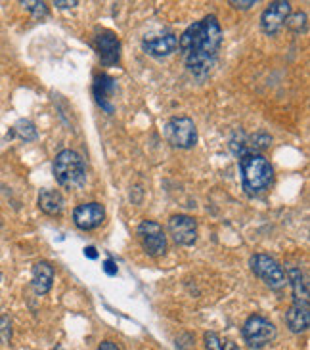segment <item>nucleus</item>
Wrapping results in <instances>:
<instances>
[{
	"label": "nucleus",
	"mask_w": 310,
	"mask_h": 350,
	"mask_svg": "<svg viewBox=\"0 0 310 350\" xmlns=\"http://www.w3.org/2000/svg\"><path fill=\"white\" fill-rule=\"evenodd\" d=\"M222 46V29L216 16H205L194 21L179 37V50L186 69L198 79H205L216 66L218 50Z\"/></svg>",
	"instance_id": "f257e3e1"
},
{
	"label": "nucleus",
	"mask_w": 310,
	"mask_h": 350,
	"mask_svg": "<svg viewBox=\"0 0 310 350\" xmlns=\"http://www.w3.org/2000/svg\"><path fill=\"white\" fill-rule=\"evenodd\" d=\"M240 178L247 196H259L272 186L274 167L263 153L240 157Z\"/></svg>",
	"instance_id": "f03ea898"
},
{
	"label": "nucleus",
	"mask_w": 310,
	"mask_h": 350,
	"mask_svg": "<svg viewBox=\"0 0 310 350\" xmlns=\"http://www.w3.org/2000/svg\"><path fill=\"white\" fill-rule=\"evenodd\" d=\"M52 172L62 188L79 189L86 184L85 159L73 150H62L57 153L52 163Z\"/></svg>",
	"instance_id": "7ed1b4c3"
},
{
	"label": "nucleus",
	"mask_w": 310,
	"mask_h": 350,
	"mask_svg": "<svg viewBox=\"0 0 310 350\" xmlns=\"http://www.w3.org/2000/svg\"><path fill=\"white\" fill-rule=\"evenodd\" d=\"M242 337L249 349L261 350L276 339V325L261 314H253L245 320Z\"/></svg>",
	"instance_id": "20e7f679"
},
{
	"label": "nucleus",
	"mask_w": 310,
	"mask_h": 350,
	"mask_svg": "<svg viewBox=\"0 0 310 350\" xmlns=\"http://www.w3.org/2000/svg\"><path fill=\"white\" fill-rule=\"evenodd\" d=\"M249 268L261 282H264L266 287L270 289H282L283 285L287 284V278H285V272L280 266V262L272 258L270 255H264V253H257V255H251L249 258Z\"/></svg>",
	"instance_id": "39448f33"
},
{
	"label": "nucleus",
	"mask_w": 310,
	"mask_h": 350,
	"mask_svg": "<svg viewBox=\"0 0 310 350\" xmlns=\"http://www.w3.org/2000/svg\"><path fill=\"white\" fill-rule=\"evenodd\" d=\"M136 236L140 239V245L144 253L151 258H159L167 253V234L155 220H142L136 228Z\"/></svg>",
	"instance_id": "423d86ee"
},
{
	"label": "nucleus",
	"mask_w": 310,
	"mask_h": 350,
	"mask_svg": "<svg viewBox=\"0 0 310 350\" xmlns=\"http://www.w3.org/2000/svg\"><path fill=\"white\" fill-rule=\"evenodd\" d=\"M165 138L172 148L192 150L198 144V126L190 117H172L165 124Z\"/></svg>",
	"instance_id": "0eeeda50"
},
{
	"label": "nucleus",
	"mask_w": 310,
	"mask_h": 350,
	"mask_svg": "<svg viewBox=\"0 0 310 350\" xmlns=\"http://www.w3.org/2000/svg\"><path fill=\"white\" fill-rule=\"evenodd\" d=\"M94 48L100 56L102 66L112 67L119 64L121 59V40L109 29H96Z\"/></svg>",
	"instance_id": "6e6552de"
},
{
	"label": "nucleus",
	"mask_w": 310,
	"mask_h": 350,
	"mask_svg": "<svg viewBox=\"0 0 310 350\" xmlns=\"http://www.w3.org/2000/svg\"><path fill=\"white\" fill-rule=\"evenodd\" d=\"M289 16H292V4L289 2H285V0L270 2L261 14V29L268 37H274L282 31Z\"/></svg>",
	"instance_id": "1a4fd4ad"
},
{
	"label": "nucleus",
	"mask_w": 310,
	"mask_h": 350,
	"mask_svg": "<svg viewBox=\"0 0 310 350\" xmlns=\"http://www.w3.org/2000/svg\"><path fill=\"white\" fill-rule=\"evenodd\" d=\"M270 144H272V136H268L266 133L245 134L240 131L230 138V150L237 157H244V155H251V153H261L266 148H270Z\"/></svg>",
	"instance_id": "9d476101"
},
{
	"label": "nucleus",
	"mask_w": 310,
	"mask_h": 350,
	"mask_svg": "<svg viewBox=\"0 0 310 350\" xmlns=\"http://www.w3.org/2000/svg\"><path fill=\"white\" fill-rule=\"evenodd\" d=\"M167 228L177 245L192 247L198 241V222L190 215H172Z\"/></svg>",
	"instance_id": "9b49d317"
},
{
	"label": "nucleus",
	"mask_w": 310,
	"mask_h": 350,
	"mask_svg": "<svg viewBox=\"0 0 310 350\" xmlns=\"http://www.w3.org/2000/svg\"><path fill=\"white\" fill-rule=\"evenodd\" d=\"M73 222L79 230H85V232L96 230L105 222V208L98 201L81 203L73 208Z\"/></svg>",
	"instance_id": "f8f14e48"
},
{
	"label": "nucleus",
	"mask_w": 310,
	"mask_h": 350,
	"mask_svg": "<svg viewBox=\"0 0 310 350\" xmlns=\"http://www.w3.org/2000/svg\"><path fill=\"white\" fill-rule=\"evenodd\" d=\"M142 50L151 57H169L179 50V37L172 33L165 35H151L142 40Z\"/></svg>",
	"instance_id": "ddd939ff"
},
{
	"label": "nucleus",
	"mask_w": 310,
	"mask_h": 350,
	"mask_svg": "<svg viewBox=\"0 0 310 350\" xmlns=\"http://www.w3.org/2000/svg\"><path fill=\"white\" fill-rule=\"evenodd\" d=\"M54 266L50 265L48 260H38L33 265L31 270V287L37 295H47L52 285H54Z\"/></svg>",
	"instance_id": "4468645a"
},
{
	"label": "nucleus",
	"mask_w": 310,
	"mask_h": 350,
	"mask_svg": "<svg viewBox=\"0 0 310 350\" xmlns=\"http://www.w3.org/2000/svg\"><path fill=\"white\" fill-rule=\"evenodd\" d=\"M285 323L292 333H305L310 327V303L293 301L289 310L285 312Z\"/></svg>",
	"instance_id": "2eb2a0df"
},
{
	"label": "nucleus",
	"mask_w": 310,
	"mask_h": 350,
	"mask_svg": "<svg viewBox=\"0 0 310 350\" xmlns=\"http://www.w3.org/2000/svg\"><path fill=\"white\" fill-rule=\"evenodd\" d=\"M115 88H117V83H115V79L109 75H98L94 79V86H92V90H94V98L98 105L105 109L107 113H112L113 111V104H112V98L115 94Z\"/></svg>",
	"instance_id": "dca6fc26"
},
{
	"label": "nucleus",
	"mask_w": 310,
	"mask_h": 350,
	"mask_svg": "<svg viewBox=\"0 0 310 350\" xmlns=\"http://www.w3.org/2000/svg\"><path fill=\"white\" fill-rule=\"evenodd\" d=\"M38 208L48 215V217H57V215H62V211L66 207V199L64 196L57 191V189H40L38 191Z\"/></svg>",
	"instance_id": "f3484780"
},
{
	"label": "nucleus",
	"mask_w": 310,
	"mask_h": 350,
	"mask_svg": "<svg viewBox=\"0 0 310 350\" xmlns=\"http://www.w3.org/2000/svg\"><path fill=\"white\" fill-rule=\"evenodd\" d=\"M287 282H289V285H292L293 301L310 303L309 282H307V275H305V272H302L301 268H297V266H289V268H287Z\"/></svg>",
	"instance_id": "a211bd4d"
},
{
	"label": "nucleus",
	"mask_w": 310,
	"mask_h": 350,
	"mask_svg": "<svg viewBox=\"0 0 310 350\" xmlns=\"http://www.w3.org/2000/svg\"><path fill=\"white\" fill-rule=\"evenodd\" d=\"M203 342H205L207 350H240V347H237L234 341L224 339V337H220L218 333L213 332H209L203 335Z\"/></svg>",
	"instance_id": "6ab92c4d"
},
{
	"label": "nucleus",
	"mask_w": 310,
	"mask_h": 350,
	"mask_svg": "<svg viewBox=\"0 0 310 350\" xmlns=\"http://www.w3.org/2000/svg\"><path fill=\"white\" fill-rule=\"evenodd\" d=\"M14 129H16V134H18L21 140H25V142L37 140V126H35L33 121H29V119H19Z\"/></svg>",
	"instance_id": "aec40b11"
},
{
	"label": "nucleus",
	"mask_w": 310,
	"mask_h": 350,
	"mask_svg": "<svg viewBox=\"0 0 310 350\" xmlns=\"http://www.w3.org/2000/svg\"><path fill=\"white\" fill-rule=\"evenodd\" d=\"M19 4L27 10V12H31V14H33V18H37V19L48 18V14H50V12H48L47 2H38V0H21Z\"/></svg>",
	"instance_id": "412c9836"
},
{
	"label": "nucleus",
	"mask_w": 310,
	"mask_h": 350,
	"mask_svg": "<svg viewBox=\"0 0 310 350\" xmlns=\"http://www.w3.org/2000/svg\"><path fill=\"white\" fill-rule=\"evenodd\" d=\"M285 25H289V29H293L295 33H301V31L307 29V14L299 12V14H295V16H289Z\"/></svg>",
	"instance_id": "4be33fe9"
},
{
	"label": "nucleus",
	"mask_w": 310,
	"mask_h": 350,
	"mask_svg": "<svg viewBox=\"0 0 310 350\" xmlns=\"http://www.w3.org/2000/svg\"><path fill=\"white\" fill-rule=\"evenodd\" d=\"M12 341V320L8 316H0V342L8 345Z\"/></svg>",
	"instance_id": "5701e85b"
},
{
	"label": "nucleus",
	"mask_w": 310,
	"mask_h": 350,
	"mask_svg": "<svg viewBox=\"0 0 310 350\" xmlns=\"http://www.w3.org/2000/svg\"><path fill=\"white\" fill-rule=\"evenodd\" d=\"M102 270L105 272L107 275H117V272H119V266H117V262L113 260V258H105L102 262Z\"/></svg>",
	"instance_id": "b1692460"
},
{
	"label": "nucleus",
	"mask_w": 310,
	"mask_h": 350,
	"mask_svg": "<svg viewBox=\"0 0 310 350\" xmlns=\"http://www.w3.org/2000/svg\"><path fill=\"white\" fill-rule=\"evenodd\" d=\"M228 4H230V6H232V8H235V10H249L251 6H255V0H247V2H237V0H230Z\"/></svg>",
	"instance_id": "393cba45"
},
{
	"label": "nucleus",
	"mask_w": 310,
	"mask_h": 350,
	"mask_svg": "<svg viewBox=\"0 0 310 350\" xmlns=\"http://www.w3.org/2000/svg\"><path fill=\"white\" fill-rule=\"evenodd\" d=\"M54 6H57V8H62V10L75 8V6H79V0H71V2H62V0H54Z\"/></svg>",
	"instance_id": "a878e982"
},
{
	"label": "nucleus",
	"mask_w": 310,
	"mask_h": 350,
	"mask_svg": "<svg viewBox=\"0 0 310 350\" xmlns=\"http://www.w3.org/2000/svg\"><path fill=\"white\" fill-rule=\"evenodd\" d=\"M85 256L86 258H90V260H96L98 258V251H96V247H85Z\"/></svg>",
	"instance_id": "bb28decb"
},
{
	"label": "nucleus",
	"mask_w": 310,
	"mask_h": 350,
	"mask_svg": "<svg viewBox=\"0 0 310 350\" xmlns=\"http://www.w3.org/2000/svg\"><path fill=\"white\" fill-rule=\"evenodd\" d=\"M96 350H121V349H119V347H117L115 342L103 341L102 345H100V347H98V349H96Z\"/></svg>",
	"instance_id": "cd10ccee"
},
{
	"label": "nucleus",
	"mask_w": 310,
	"mask_h": 350,
	"mask_svg": "<svg viewBox=\"0 0 310 350\" xmlns=\"http://www.w3.org/2000/svg\"><path fill=\"white\" fill-rule=\"evenodd\" d=\"M52 350H64V347H60V345H57L56 349H52Z\"/></svg>",
	"instance_id": "c85d7f7f"
},
{
	"label": "nucleus",
	"mask_w": 310,
	"mask_h": 350,
	"mask_svg": "<svg viewBox=\"0 0 310 350\" xmlns=\"http://www.w3.org/2000/svg\"><path fill=\"white\" fill-rule=\"evenodd\" d=\"M0 282H2V272H0Z\"/></svg>",
	"instance_id": "c756f323"
}]
</instances>
